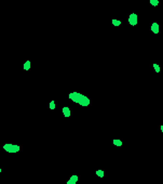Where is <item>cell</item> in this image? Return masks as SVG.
I'll list each match as a JSON object with an SVG mask.
<instances>
[{
    "label": "cell",
    "instance_id": "6da1fadb",
    "mask_svg": "<svg viewBox=\"0 0 163 184\" xmlns=\"http://www.w3.org/2000/svg\"><path fill=\"white\" fill-rule=\"evenodd\" d=\"M68 96H69V99L71 100L72 102L80 104L81 106H89L90 103H91L89 97L83 95V94H81V93H79V92H71V93H69Z\"/></svg>",
    "mask_w": 163,
    "mask_h": 184
},
{
    "label": "cell",
    "instance_id": "7a4b0ae2",
    "mask_svg": "<svg viewBox=\"0 0 163 184\" xmlns=\"http://www.w3.org/2000/svg\"><path fill=\"white\" fill-rule=\"evenodd\" d=\"M3 149H5L6 152H8V153H17V152H20V146L16 144H10V143H7V144L3 145Z\"/></svg>",
    "mask_w": 163,
    "mask_h": 184
},
{
    "label": "cell",
    "instance_id": "3957f363",
    "mask_svg": "<svg viewBox=\"0 0 163 184\" xmlns=\"http://www.w3.org/2000/svg\"><path fill=\"white\" fill-rule=\"evenodd\" d=\"M128 23H130V25L132 26H136L137 25V22H138V19H137V14L136 13H132V14L128 16Z\"/></svg>",
    "mask_w": 163,
    "mask_h": 184
},
{
    "label": "cell",
    "instance_id": "277c9868",
    "mask_svg": "<svg viewBox=\"0 0 163 184\" xmlns=\"http://www.w3.org/2000/svg\"><path fill=\"white\" fill-rule=\"evenodd\" d=\"M159 30H160V28H159V24H158V23H152V25H151V32H153V34H158Z\"/></svg>",
    "mask_w": 163,
    "mask_h": 184
},
{
    "label": "cell",
    "instance_id": "5b68a950",
    "mask_svg": "<svg viewBox=\"0 0 163 184\" xmlns=\"http://www.w3.org/2000/svg\"><path fill=\"white\" fill-rule=\"evenodd\" d=\"M78 182V175H71L70 179L67 181V184H76Z\"/></svg>",
    "mask_w": 163,
    "mask_h": 184
},
{
    "label": "cell",
    "instance_id": "8992f818",
    "mask_svg": "<svg viewBox=\"0 0 163 184\" xmlns=\"http://www.w3.org/2000/svg\"><path fill=\"white\" fill-rule=\"evenodd\" d=\"M63 114L65 117H70V109L69 107H63Z\"/></svg>",
    "mask_w": 163,
    "mask_h": 184
},
{
    "label": "cell",
    "instance_id": "52a82bcc",
    "mask_svg": "<svg viewBox=\"0 0 163 184\" xmlns=\"http://www.w3.org/2000/svg\"><path fill=\"white\" fill-rule=\"evenodd\" d=\"M29 68H30V61H26L24 63V69L25 70H29Z\"/></svg>",
    "mask_w": 163,
    "mask_h": 184
},
{
    "label": "cell",
    "instance_id": "ba28073f",
    "mask_svg": "<svg viewBox=\"0 0 163 184\" xmlns=\"http://www.w3.org/2000/svg\"><path fill=\"white\" fill-rule=\"evenodd\" d=\"M113 144H115L116 146H122V144H123V143H122V141L117 140V139H116V140H113Z\"/></svg>",
    "mask_w": 163,
    "mask_h": 184
},
{
    "label": "cell",
    "instance_id": "9c48e42d",
    "mask_svg": "<svg viewBox=\"0 0 163 184\" xmlns=\"http://www.w3.org/2000/svg\"><path fill=\"white\" fill-rule=\"evenodd\" d=\"M111 23H112L113 26H119V25H121V21H119V19H112V21H111Z\"/></svg>",
    "mask_w": 163,
    "mask_h": 184
},
{
    "label": "cell",
    "instance_id": "30bf717a",
    "mask_svg": "<svg viewBox=\"0 0 163 184\" xmlns=\"http://www.w3.org/2000/svg\"><path fill=\"white\" fill-rule=\"evenodd\" d=\"M104 174H105V173H104V171H103V170H97V171H96V175H97V177H99V178H103V177H104Z\"/></svg>",
    "mask_w": 163,
    "mask_h": 184
},
{
    "label": "cell",
    "instance_id": "8fae6325",
    "mask_svg": "<svg viewBox=\"0 0 163 184\" xmlns=\"http://www.w3.org/2000/svg\"><path fill=\"white\" fill-rule=\"evenodd\" d=\"M150 4L153 6H157L159 4V0H150Z\"/></svg>",
    "mask_w": 163,
    "mask_h": 184
},
{
    "label": "cell",
    "instance_id": "7c38bea8",
    "mask_svg": "<svg viewBox=\"0 0 163 184\" xmlns=\"http://www.w3.org/2000/svg\"><path fill=\"white\" fill-rule=\"evenodd\" d=\"M153 68H154V70H156L157 73H159V71H160V66H159L158 64H153Z\"/></svg>",
    "mask_w": 163,
    "mask_h": 184
},
{
    "label": "cell",
    "instance_id": "4fadbf2b",
    "mask_svg": "<svg viewBox=\"0 0 163 184\" xmlns=\"http://www.w3.org/2000/svg\"><path fill=\"white\" fill-rule=\"evenodd\" d=\"M50 108H51V109H55V102L54 101H51L50 102Z\"/></svg>",
    "mask_w": 163,
    "mask_h": 184
},
{
    "label": "cell",
    "instance_id": "5bb4252c",
    "mask_svg": "<svg viewBox=\"0 0 163 184\" xmlns=\"http://www.w3.org/2000/svg\"><path fill=\"white\" fill-rule=\"evenodd\" d=\"M0 173H1V168H0Z\"/></svg>",
    "mask_w": 163,
    "mask_h": 184
}]
</instances>
